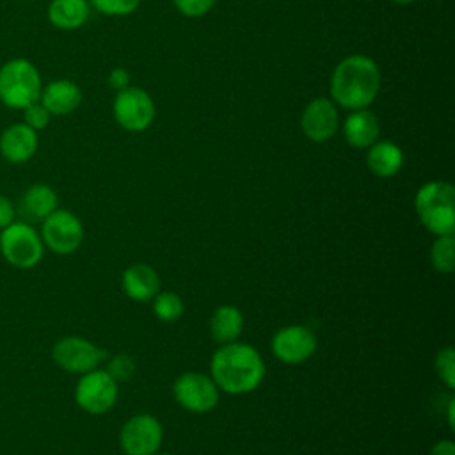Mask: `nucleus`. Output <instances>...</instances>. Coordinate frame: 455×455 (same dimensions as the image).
Masks as SVG:
<instances>
[{"label": "nucleus", "mask_w": 455, "mask_h": 455, "mask_svg": "<svg viewBox=\"0 0 455 455\" xmlns=\"http://www.w3.org/2000/svg\"><path fill=\"white\" fill-rule=\"evenodd\" d=\"M210 377L219 389L229 395L254 391L265 377L259 352L247 343H226L212 357Z\"/></svg>", "instance_id": "obj_1"}, {"label": "nucleus", "mask_w": 455, "mask_h": 455, "mask_svg": "<svg viewBox=\"0 0 455 455\" xmlns=\"http://www.w3.org/2000/svg\"><path fill=\"white\" fill-rule=\"evenodd\" d=\"M380 87V71L368 55H348L339 60L331 75L332 100L348 110L366 108L373 103Z\"/></svg>", "instance_id": "obj_2"}, {"label": "nucleus", "mask_w": 455, "mask_h": 455, "mask_svg": "<svg viewBox=\"0 0 455 455\" xmlns=\"http://www.w3.org/2000/svg\"><path fill=\"white\" fill-rule=\"evenodd\" d=\"M419 222L434 235L455 233V188L448 181H428L419 187L414 197Z\"/></svg>", "instance_id": "obj_3"}, {"label": "nucleus", "mask_w": 455, "mask_h": 455, "mask_svg": "<svg viewBox=\"0 0 455 455\" xmlns=\"http://www.w3.org/2000/svg\"><path fill=\"white\" fill-rule=\"evenodd\" d=\"M41 76L27 59L7 60L0 68V101L9 108H25L41 96Z\"/></svg>", "instance_id": "obj_4"}, {"label": "nucleus", "mask_w": 455, "mask_h": 455, "mask_svg": "<svg viewBox=\"0 0 455 455\" xmlns=\"http://www.w3.org/2000/svg\"><path fill=\"white\" fill-rule=\"evenodd\" d=\"M44 252L41 235L30 222L14 220L0 229V254L14 268H34Z\"/></svg>", "instance_id": "obj_5"}, {"label": "nucleus", "mask_w": 455, "mask_h": 455, "mask_svg": "<svg viewBox=\"0 0 455 455\" xmlns=\"http://www.w3.org/2000/svg\"><path fill=\"white\" fill-rule=\"evenodd\" d=\"M41 240L55 254H71L84 242V226L69 210H55L41 222Z\"/></svg>", "instance_id": "obj_6"}, {"label": "nucleus", "mask_w": 455, "mask_h": 455, "mask_svg": "<svg viewBox=\"0 0 455 455\" xmlns=\"http://www.w3.org/2000/svg\"><path fill=\"white\" fill-rule=\"evenodd\" d=\"M117 400V382L105 370H91L82 373L75 387L76 405L89 414H103L114 407Z\"/></svg>", "instance_id": "obj_7"}, {"label": "nucleus", "mask_w": 455, "mask_h": 455, "mask_svg": "<svg viewBox=\"0 0 455 455\" xmlns=\"http://www.w3.org/2000/svg\"><path fill=\"white\" fill-rule=\"evenodd\" d=\"M114 119L126 132H144L155 119L156 108L151 96L139 87H126L114 100Z\"/></svg>", "instance_id": "obj_8"}, {"label": "nucleus", "mask_w": 455, "mask_h": 455, "mask_svg": "<svg viewBox=\"0 0 455 455\" xmlns=\"http://www.w3.org/2000/svg\"><path fill=\"white\" fill-rule=\"evenodd\" d=\"M105 350L80 336H64L52 348L55 364L69 373H87L105 359Z\"/></svg>", "instance_id": "obj_9"}, {"label": "nucleus", "mask_w": 455, "mask_h": 455, "mask_svg": "<svg viewBox=\"0 0 455 455\" xmlns=\"http://www.w3.org/2000/svg\"><path fill=\"white\" fill-rule=\"evenodd\" d=\"M174 398L176 402L190 411V412H208L219 402V387L212 380V377L197 371H185L181 373L174 386Z\"/></svg>", "instance_id": "obj_10"}, {"label": "nucleus", "mask_w": 455, "mask_h": 455, "mask_svg": "<svg viewBox=\"0 0 455 455\" xmlns=\"http://www.w3.org/2000/svg\"><path fill=\"white\" fill-rule=\"evenodd\" d=\"M162 437L164 430L155 416L137 414L123 425L119 443L126 455H155L162 444Z\"/></svg>", "instance_id": "obj_11"}, {"label": "nucleus", "mask_w": 455, "mask_h": 455, "mask_svg": "<svg viewBox=\"0 0 455 455\" xmlns=\"http://www.w3.org/2000/svg\"><path fill=\"white\" fill-rule=\"evenodd\" d=\"M274 355L286 364H300L316 350V336L306 325H286L270 341Z\"/></svg>", "instance_id": "obj_12"}, {"label": "nucleus", "mask_w": 455, "mask_h": 455, "mask_svg": "<svg viewBox=\"0 0 455 455\" xmlns=\"http://www.w3.org/2000/svg\"><path fill=\"white\" fill-rule=\"evenodd\" d=\"M338 126L339 116L336 105L327 98L311 100L300 116V128L304 135L313 142H323L331 139Z\"/></svg>", "instance_id": "obj_13"}, {"label": "nucleus", "mask_w": 455, "mask_h": 455, "mask_svg": "<svg viewBox=\"0 0 455 455\" xmlns=\"http://www.w3.org/2000/svg\"><path fill=\"white\" fill-rule=\"evenodd\" d=\"M37 132L25 123L5 128L0 135V155L11 164H25L37 151Z\"/></svg>", "instance_id": "obj_14"}, {"label": "nucleus", "mask_w": 455, "mask_h": 455, "mask_svg": "<svg viewBox=\"0 0 455 455\" xmlns=\"http://www.w3.org/2000/svg\"><path fill=\"white\" fill-rule=\"evenodd\" d=\"M59 197L50 185L36 183L30 185L20 197L16 213L23 217L25 222H43L52 212L57 210Z\"/></svg>", "instance_id": "obj_15"}, {"label": "nucleus", "mask_w": 455, "mask_h": 455, "mask_svg": "<svg viewBox=\"0 0 455 455\" xmlns=\"http://www.w3.org/2000/svg\"><path fill=\"white\" fill-rule=\"evenodd\" d=\"M39 101L52 116H66L80 105L82 91L75 82L60 78L41 89Z\"/></svg>", "instance_id": "obj_16"}, {"label": "nucleus", "mask_w": 455, "mask_h": 455, "mask_svg": "<svg viewBox=\"0 0 455 455\" xmlns=\"http://www.w3.org/2000/svg\"><path fill=\"white\" fill-rule=\"evenodd\" d=\"M343 133L352 148L364 149L379 140L380 124L373 112L366 108L352 110L343 121Z\"/></svg>", "instance_id": "obj_17"}, {"label": "nucleus", "mask_w": 455, "mask_h": 455, "mask_svg": "<svg viewBox=\"0 0 455 455\" xmlns=\"http://www.w3.org/2000/svg\"><path fill=\"white\" fill-rule=\"evenodd\" d=\"M123 290L124 293L139 302H146L158 293L160 277L156 270L146 263H135L123 272Z\"/></svg>", "instance_id": "obj_18"}, {"label": "nucleus", "mask_w": 455, "mask_h": 455, "mask_svg": "<svg viewBox=\"0 0 455 455\" xmlns=\"http://www.w3.org/2000/svg\"><path fill=\"white\" fill-rule=\"evenodd\" d=\"M366 165L375 176L391 178L402 169L403 153L391 140H377L368 148Z\"/></svg>", "instance_id": "obj_19"}, {"label": "nucleus", "mask_w": 455, "mask_h": 455, "mask_svg": "<svg viewBox=\"0 0 455 455\" xmlns=\"http://www.w3.org/2000/svg\"><path fill=\"white\" fill-rule=\"evenodd\" d=\"M91 5L87 0H52L48 5V20L60 30L80 28L89 18Z\"/></svg>", "instance_id": "obj_20"}, {"label": "nucleus", "mask_w": 455, "mask_h": 455, "mask_svg": "<svg viewBox=\"0 0 455 455\" xmlns=\"http://www.w3.org/2000/svg\"><path fill=\"white\" fill-rule=\"evenodd\" d=\"M243 329V315L235 306H220L210 318V334L217 343L235 341Z\"/></svg>", "instance_id": "obj_21"}, {"label": "nucleus", "mask_w": 455, "mask_h": 455, "mask_svg": "<svg viewBox=\"0 0 455 455\" xmlns=\"http://www.w3.org/2000/svg\"><path fill=\"white\" fill-rule=\"evenodd\" d=\"M430 261L434 268L443 274H448L455 268V236L453 235H443L435 238L430 251Z\"/></svg>", "instance_id": "obj_22"}, {"label": "nucleus", "mask_w": 455, "mask_h": 455, "mask_svg": "<svg viewBox=\"0 0 455 455\" xmlns=\"http://www.w3.org/2000/svg\"><path fill=\"white\" fill-rule=\"evenodd\" d=\"M185 311V304L181 297L174 291H160L155 295L153 302V313L162 322H174L178 320Z\"/></svg>", "instance_id": "obj_23"}, {"label": "nucleus", "mask_w": 455, "mask_h": 455, "mask_svg": "<svg viewBox=\"0 0 455 455\" xmlns=\"http://www.w3.org/2000/svg\"><path fill=\"white\" fill-rule=\"evenodd\" d=\"M435 371L450 389L455 387V352L451 347H444L437 352Z\"/></svg>", "instance_id": "obj_24"}, {"label": "nucleus", "mask_w": 455, "mask_h": 455, "mask_svg": "<svg viewBox=\"0 0 455 455\" xmlns=\"http://www.w3.org/2000/svg\"><path fill=\"white\" fill-rule=\"evenodd\" d=\"M96 11L107 16H126L133 12L140 0H87Z\"/></svg>", "instance_id": "obj_25"}, {"label": "nucleus", "mask_w": 455, "mask_h": 455, "mask_svg": "<svg viewBox=\"0 0 455 455\" xmlns=\"http://www.w3.org/2000/svg\"><path fill=\"white\" fill-rule=\"evenodd\" d=\"M105 371L116 380V382H121V380H128L132 379L133 371H135V363L130 355L126 354H117L114 355L108 363H107V368Z\"/></svg>", "instance_id": "obj_26"}, {"label": "nucleus", "mask_w": 455, "mask_h": 455, "mask_svg": "<svg viewBox=\"0 0 455 455\" xmlns=\"http://www.w3.org/2000/svg\"><path fill=\"white\" fill-rule=\"evenodd\" d=\"M23 117H25V124L27 126H30L32 130H36V132H39V130H44L46 126H48V123H50V112L43 107V103L41 101H34V103H30L28 107H25L23 108Z\"/></svg>", "instance_id": "obj_27"}, {"label": "nucleus", "mask_w": 455, "mask_h": 455, "mask_svg": "<svg viewBox=\"0 0 455 455\" xmlns=\"http://www.w3.org/2000/svg\"><path fill=\"white\" fill-rule=\"evenodd\" d=\"M174 5L183 16L199 18L215 5V0H174Z\"/></svg>", "instance_id": "obj_28"}, {"label": "nucleus", "mask_w": 455, "mask_h": 455, "mask_svg": "<svg viewBox=\"0 0 455 455\" xmlns=\"http://www.w3.org/2000/svg\"><path fill=\"white\" fill-rule=\"evenodd\" d=\"M16 215L18 213H16L14 203L7 196L0 194V229L12 224L16 220Z\"/></svg>", "instance_id": "obj_29"}, {"label": "nucleus", "mask_w": 455, "mask_h": 455, "mask_svg": "<svg viewBox=\"0 0 455 455\" xmlns=\"http://www.w3.org/2000/svg\"><path fill=\"white\" fill-rule=\"evenodd\" d=\"M107 82H108V85H110L112 89L123 91V89H126V87L130 85V75H128V71H126L124 68H116V69H112V71L108 73Z\"/></svg>", "instance_id": "obj_30"}, {"label": "nucleus", "mask_w": 455, "mask_h": 455, "mask_svg": "<svg viewBox=\"0 0 455 455\" xmlns=\"http://www.w3.org/2000/svg\"><path fill=\"white\" fill-rule=\"evenodd\" d=\"M430 455H455V444L450 439H441L437 441L432 450Z\"/></svg>", "instance_id": "obj_31"}, {"label": "nucleus", "mask_w": 455, "mask_h": 455, "mask_svg": "<svg viewBox=\"0 0 455 455\" xmlns=\"http://www.w3.org/2000/svg\"><path fill=\"white\" fill-rule=\"evenodd\" d=\"M453 409H455V400H450V403H448V423H450V427H451V428H453V425H455Z\"/></svg>", "instance_id": "obj_32"}, {"label": "nucleus", "mask_w": 455, "mask_h": 455, "mask_svg": "<svg viewBox=\"0 0 455 455\" xmlns=\"http://www.w3.org/2000/svg\"><path fill=\"white\" fill-rule=\"evenodd\" d=\"M395 4H402V5H405V4H412V2H416V0H393Z\"/></svg>", "instance_id": "obj_33"}, {"label": "nucleus", "mask_w": 455, "mask_h": 455, "mask_svg": "<svg viewBox=\"0 0 455 455\" xmlns=\"http://www.w3.org/2000/svg\"><path fill=\"white\" fill-rule=\"evenodd\" d=\"M155 455H171V453H155Z\"/></svg>", "instance_id": "obj_34"}]
</instances>
